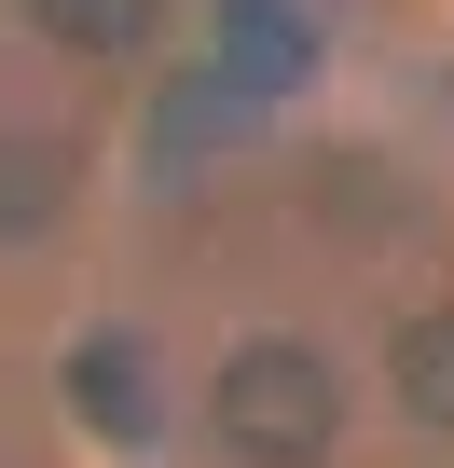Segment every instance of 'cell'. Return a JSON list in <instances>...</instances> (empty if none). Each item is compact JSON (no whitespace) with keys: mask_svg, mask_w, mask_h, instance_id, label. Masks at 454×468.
I'll use <instances>...</instances> for the list:
<instances>
[{"mask_svg":"<svg viewBox=\"0 0 454 468\" xmlns=\"http://www.w3.org/2000/svg\"><path fill=\"white\" fill-rule=\"evenodd\" d=\"M206 427H220V454H248V468H317L331 427H344V386L303 345H235L220 386H206Z\"/></svg>","mask_w":454,"mask_h":468,"instance_id":"cell-1","label":"cell"},{"mask_svg":"<svg viewBox=\"0 0 454 468\" xmlns=\"http://www.w3.org/2000/svg\"><path fill=\"white\" fill-rule=\"evenodd\" d=\"M69 413H83L97 441H152V372H138V345H124V331L69 345Z\"/></svg>","mask_w":454,"mask_h":468,"instance_id":"cell-2","label":"cell"},{"mask_svg":"<svg viewBox=\"0 0 454 468\" xmlns=\"http://www.w3.org/2000/svg\"><path fill=\"white\" fill-rule=\"evenodd\" d=\"M69 193H83V165H69L56 138H0V234H42Z\"/></svg>","mask_w":454,"mask_h":468,"instance_id":"cell-3","label":"cell"},{"mask_svg":"<svg viewBox=\"0 0 454 468\" xmlns=\"http://www.w3.org/2000/svg\"><path fill=\"white\" fill-rule=\"evenodd\" d=\"M385 386H399V413H413V427H454V303L399 331V358H385Z\"/></svg>","mask_w":454,"mask_h":468,"instance_id":"cell-4","label":"cell"},{"mask_svg":"<svg viewBox=\"0 0 454 468\" xmlns=\"http://www.w3.org/2000/svg\"><path fill=\"white\" fill-rule=\"evenodd\" d=\"M152 15H165V0H28V28H42V42H69V56H138V42H152Z\"/></svg>","mask_w":454,"mask_h":468,"instance_id":"cell-5","label":"cell"}]
</instances>
